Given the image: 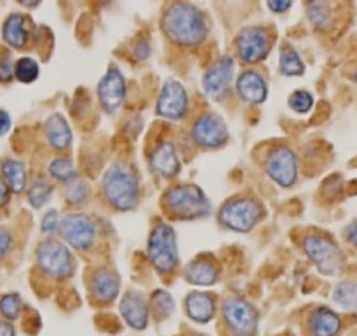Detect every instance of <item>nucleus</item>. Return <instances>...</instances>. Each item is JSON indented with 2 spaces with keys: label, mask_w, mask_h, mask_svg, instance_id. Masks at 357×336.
Masks as SVG:
<instances>
[{
  "label": "nucleus",
  "mask_w": 357,
  "mask_h": 336,
  "mask_svg": "<svg viewBox=\"0 0 357 336\" xmlns=\"http://www.w3.org/2000/svg\"><path fill=\"white\" fill-rule=\"evenodd\" d=\"M345 236H347L349 243L357 246V222L351 223V225L347 227V232H345Z\"/></svg>",
  "instance_id": "obj_44"
},
{
  "label": "nucleus",
  "mask_w": 357,
  "mask_h": 336,
  "mask_svg": "<svg viewBox=\"0 0 357 336\" xmlns=\"http://www.w3.org/2000/svg\"><path fill=\"white\" fill-rule=\"evenodd\" d=\"M185 310L192 321L199 324H206L215 317L216 302L208 293H190L185 300Z\"/></svg>",
  "instance_id": "obj_23"
},
{
  "label": "nucleus",
  "mask_w": 357,
  "mask_h": 336,
  "mask_svg": "<svg viewBox=\"0 0 357 336\" xmlns=\"http://www.w3.org/2000/svg\"><path fill=\"white\" fill-rule=\"evenodd\" d=\"M149 310L157 321L167 319L174 310L173 296L167 291H164V289H157V291H153L152 296H150Z\"/></svg>",
  "instance_id": "obj_28"
},
{
  "label": "nucleus",
  "mask_w": 357,
  "mask_h": 336,
  "mask_svg": "<svg viewBox=\"0 0 357 336\" xmlns=\"http://www.w3.org/2000/svg\"><path fill=\"white\" fill-rule=\"evenodd\" d=\"M132 52H135L136 58L142 59V61H145V59H149V56L152 54V47H150V44L145 40V38H139L138 42H135Z\"/></svg>",
  "instance_id": "obj_39"
},
{
  "label": "nucleus",
  "mask_w": 357,
  "mask_h": 336,
  "mask_svg": "<svg viewBox=\"0 0 357 336\" xmlns=\"http://www.w3.org/2000/svg\"><path fill=\"white\" fill-rule=\"evenodd\" d=\"M47 171H49V176H52L54 180L61 181V183H66V185L75 181L77 178L75 166H73L72 160L66 159V157H56V159H52L51 162H49Z\"/></svg>",
  "instance_id": "obj_29"
},
{
  "label": "nucleus",
  "mask_w": 357,
  "mask_h": 336,
  "mask_svg": "<svg viewBox=\"0 0 357 336\" xmlns=\"http://www.w3.org/2000/svg\"><path fill=\"white\" fill-rule=\"evenodd\" d=\"M10 125H13L10 115L6 110H0V136H6L10 131Z\"/></svg>",
  "instance_id": "obj_41"
},
{
  "label": "nucleus",
  "mask_w": 357,
  "mask_h": 336,
  "mask_svg": "<svg viewBox=\"0 0 357 336\" xmlns=\"http://www.w3.org/2000/svg\"><path fill=\"white\" fill-rule=\"evenodd\" d=\"M279 72L286 77H300L305 73V63L291 44H286L279 54Z\"/></svg>",
  "instance_id": "obj_26"
},
{
  "label": "nucleus",
  "mask_w": 357,
  "mask_h": 336,
  "mask_svg": "<svg viewBox=\"0 0 357 336\" xmlns=\"http://www.w3.org/2000/svg\"><path fill=\"white\" fill-rule=\"evenodd\" d=\"M236 91L248 105H261L268 96L267 80L257 70H246L236 80Z\"/></svg>",
  "instance_id": "obj_17"
},
{
  "label": "nucleus",
  "mask_w": 357,
  "mask_h": 336,
  "mask_svg": "<svg viewBox=\"0 0 357 336\" xmlns=\"http://www.w3.org/2000/svg\"><path fill=\"white\" fill-rule=\"evenodd\" d=\"M150 166L155 171L159 176L166 178H174L178 173H180V159H178L176 146L171 142H164L160 145H157L153 148L152 155H150Z\"/></svg>",
  "instance_id": "obj_19"
},
{
  "label": "nucleus",
  "mask_w": 357,
  "mask_h": 336,
  "mask_svg": "<svg viewBox=\"0 0 357 336\" xmlns=\"http://www.w3.org/2000/svg\"><path fill=\"white\" fill-rule=\"evenodd\" d=\"M98 100H100L101 108L108 114H114L122 107L126 101V79L121 70L112 66L101 77L98 84Z\"/></svg>",
  "instance_id": "obj_15"
},
{
  "label": "nucleus",
  "mask_w": 357,
  "mask_h": 336,
  "mask_svg": "<svg viewBox=\"0 0 357 336\" xmlns=\"http://www.w3.org/2000/svg\"><path fill=\"white\" fill-rule=\"evenodd\" d=\"M356 82H357V70H356Z\"/></svg>",
  "instance_id": "obj_46"
},
{
  "label": "nucleus",
  "mask_w": 357,
  "mask_h": 336,
  "mask_svg": "<svg viewBox=\"0 0 357 336\" xmlns=\"http://www.w3.org/2000/svg\"><path fill=\"white\" fill-rule=\"evenodd\" d=\"M162 30L173 44L181 47H197L209 35L202 10L188 2H174L164 10Z\"/></svg>",
  "instance_id": "obj_1"
},
{
  "label": "nucleus",
  "mask_w": 357,
  "mask_h": 336,
  "mask_svg": "<svg viewBox=\"0 0 357 336\" xmlns=\"http://www.w3.org/2000/svg\"><path fill=\"white\" fill-rule=\"evenodd\" d=\"M146 254H149L150 264L160 274H171L176 270L180 264V254H178L176 232L173 227L166 223L153 227L149 236V243H146Z\"/></svg>",
  "instance_id": "obj_4"
},
{
  "label": "nucleus",
  "mask_w": 357,
  "mask_h": 336,
  "mask_svg": "<svg viewBox=\"0 0 357 336\" xmlns=\"http://www.w3.org/2000/svg\"><path fill=\"white\" fill-rule=\"evenodd\" d=\"M52 194V185L47 178L37 176L28 187V202L33 209H42L49 202Z\"/></svg>",
  "instance_id": "obj_27"
},
{
  "label": "nucleus",
  "mask_w": 357,
  "mask_h": 336,
  "mask_svg": "<svg viewBox=\"0 0 357 336\" xmlns=\"http://www.w3.org/2000/svg\"><path fill=\"white\" fill-rule=\"evenodd\" d=\"M183 277L188 284L208 288V286L216 284V281L220 277V268L211 258H195L194 261H190L185 267Z\"/></svg>",
  "instance_id": "obj_20"
},
{
  "label": "nucleus",
  "mask_w": 357,
  "mask_h": 336,
  "mask_svg": "<svg viewBox=\"0 0 357 336\" xmlns=\"http://www.w3.org/2000/svg\"><path fill=\"white\" fill-rule=\"evenodd\" d=\"M289 107L296 114H309L314 107V96L305 89H298L289 96Z\"/></svg>",
  "instance_id": "obj_35"
},
{
  "label": "nucleus",
  "mask_w": 357,
  "mask_h": 336,
  "mask_svg": "<svg viewBox=\"0 0 357 336\" xmlns=\"http://www.w3.org/2000/svg\"><path fill=\"white\" fill-rule=\"evenodd\" d=\"M261 216H264V208H261L260 202L251 197H236L229 199L220 208L218 222L225 229L246 234L251 232L260 223Z\"/></svg>",
  "instance_id": "obj_5"
},
{
  "label": "nucleus",
  "mask_w": 357,
  "mask_h": 336,
  "mask_svg": "<svg viewBox=\"0 0 357 336\" xmlns=\"http://www.w3.org/2000/svg\"><path fill=\"white\" fill-rule=\"evenodd\" d=\"M13 234H10V230L7 229H0V260H3V258L7 257V253L10 251V247H13Z\"/></svg>",
  "instance_id": "obj_38"
},
{
  "label": "nucleus",
  "mask_w": 357,
  "mask_h": 336,
  "mask_svg": "<svg viewBox=\"0 0 357 336\" xmlns=\"http://www.w3.org/2000/svg\"><path fill=\"white\" fill-rule=\"evenodd\" d=\"M37 265L42 274L52 279H66L75 268L73 254L65 243L54 239L42 240L37 246Z\"/></svg>",
  "instance_id": "obj_7"
},
{
  "label": "nucleus",
  "mask_w": 357,
  "mask_h": 336,
  "mask_svg": "<svg viewBox=\"0 0 357 336\" xmlns=\"http://www.w3.org/2000/svg\"><path fill=\"white\" fill-rule=\"evenodd\" d=\"M59 234L65 240L66 246L73 250L86 251L89 250L96 239V223L93 218L84 213H72L63 216L59 222Z\"/></svg>",
  "instance_id": "obj_10"
},
{
  "label": "nucleus",
  "mask_w": 357,
  "mask_h": 336,
  "mask_svg": "<svg viewBox=\"0 0 357 336\" xmlns=\"http://www.w3.org/2000/svg\"><path fill=\"white\" fill-rule=\"evenodd\" d=\"M192 139L195 145L206 150L220 148L229 139V129L225 121L216 114H202L195 119L192 125Z\"/></svg>",
  "instance_id": "obj_12"
},
{
  "label": "nucleus",
  "mask_w": 357,
  "mask_h": 336,
  "mask_svg": "<svg viewBox=\"0 0 357 336\" xmlns=\"http://www.w3.org/2000/svg\"><path fill=\"white\" fill-rule=\"evenodd\" d=\"M40 75V66L33 58H20L14 63V79H17L23 84H31Z\"/></svg>",
  "instance_id": "obj_32"
},
{
  "label": "nucleus",
  "mask_w": 357,
  "mask_h": 336,
  "mask_svg": "<svg viewBox=\"0 0 357 336\" xmlns=\"http://www.w3.org/2000/svg\"><path fill=\"white\" fill-rule=\"evenodd\" d=\"M14 79V65L13 58L9 54H3L0 58V82L6 84Z\"/></svg>",
  "instance_id": "obj_37"
},
{
  "label": "nucleus",
  "mask_w": 357,
  "mask_h": 336,
  "mask_svg": "<svg viewBox=\"0 0 357 336\" xmlns=\"http://www.w3.org/2000/svg\"><path fill=\"white\" fill-rule=\"evenodd\" d=\"M45 139L52 148L59 150V152L70 148L73 142V132L61 114H52L47 117V121H45Z\"/></svg>",
  "instance_id": "obj_22"
},
{
  "label": "nucleus",
  "mask_w": 357,
  "mask_h": 336,
  "mask_svg": "<svg viewBox=\"0 0 357 336\" xmlns=\"http://www.w3.org/2000/svg\"><path fill=\"white\" fill-rule=\"evenodd\" d=\"M65 197L70 206L86 204L87 199H89V187H87L86 181H72V183L66 185Z\"/></svg>",
  "instance_id": "obj_34"
},
{
  "label": "nucleus",
  "mask_w": 357,
  "mask_h": 336,
  "mask_svg": "<svg viewBox=\"0 0 357 336\" xmlns=\"http://www.w3.org/2000/svg\"><path fill=\"white\" fill-rule=\"evenodd\" d=\"M2 38L13 49H23L28 42L26 20L23 14H10L2 26Z\"/></svg>",
  "instance_id": "obj_24"
},
{
  "label": "nucleus",
  "mask_w": 357,
  "mask_h": 336,
  "mask_svg": "<svg viewBox=\"0 0 357 336\" xmlns=\"http://www.w3.org/2000/svg\"><path fill=\"white\" fill-rule=\"evenodd\" d=\"M121 314L122 319L126 321L132 330H145L149 326V302L139 291H128L121 300Z\"/></svg>",
  "instance_id": "obj_16"
},
{
  "label": "nucleus",
  "mask_w": 357,
  "mask_h": 336,
  "mask_svg": "<svg viewBox=\"0 0 357 336\" xmlns=\"http://www.w3.org/2000/svg\"><path fill=\"white\" fill-rule=\"evenodd\" d=\"M265 173L282 188H289L298 180V157L286 145L274 146L265 159Z\"/></svg>",
  "instance_id": "obj_9"
},
{
  "label": "nucleus",
  "mask_w": 357,
  "mask_h": 336,
  "mask_svg": "<svg viewBox=\"0 0 357 336\" xmlns=\"http://www.w3.org/2000/svg\"><path fill=\"white\" fill-rule=\"evenodd\" d=\"M223 323L232 336H255L258 330V310L248 300L229 296L222 307Z\"/></svg>",
  "instance_id": "obj_8"
},
{
  "label": "nucleus",
  "mask_w": 357,
  "mask_h": 336,
  "mask_svg": "<svg viewBox=\"0 0 357 336\" xmlns=\"http://www.w3.org/2000/svg\"><path fill=\"white\" fill-rule=\"evenodd\" d=\"M101 190L108 204L117 211H131L139 201V183L126 162H114L103 174Z\"/></svg>",
  "instance_id": "obj_2"
},
{
  "label": "nucleus",
  "mask_w": 357,
  "mask_h": 336,
  "mask_svg": "<svg viewBox=\"0 0 357 336\" xmlns=\"http://www.w3.org/2000/svg\"><path fill=\"white\" fill-rule=\"evenodd\" d=\"M59 222H61V218H59L58 211H56V209H51V211H47L44 216H42V222H40L42 232H44L45 236H51V234L58 232Z\"/></svg>",
  "instance_id": "obj_36"
},
{
  "label": "nucleus",
  "mask_w": 357,
  "mask_h": 336,
  "mask_svg": "<svg viewBox=\"0 0 357 336\" xmlns=\"http://www.w3.org/2000/svg\"><path fill=\"white\" fill-rule=\"evenodd\" d=\"M0 336H16V330L9 321H0Z\"/></svg>",
  "instance_id": "obj_43"
},
{
  "label": "nucleus",
  "mask_w": 357,
  "mask_h": 336,
  "mask_svg": "<svg viewBox=\"0 0 357 336\" xmlns=\"http://www.w3.org/2000/svg\"><path fill=\"white\" fill-rule=\"evenodd\" d=\"M267 6L272 13H286L288 9H291L289 0H271V2H267Z\"/></svg>",
  "instance_id": "obj_40"
},
{
  "label": "nucleus",
  "mask_w": 357,
  "mask_h": 336,
  "mask_svg": "<svg viewBox=\"0 0 357 336\" xmlns=\"http://www.w3.org/2000/svg\"><path fill=\"white\" fill-rule=\"evenodd\" d=\"M236 51L239 59H243L246 65H255L267 58L271 51V37L267 30L261 26H248L237 33Z\"/></svg>",
  "instance_id": "obj_11"
},
{
  "label": "nucleus",
  "mask_w": 357,
  "mask_h": 336,
  "mask_svg": "<svg viewBox=\"0 0 357 336\" xmlns=\"http://www.w3.org/2000/svg\"><path fill=\"white\" fill-rule=\"evenodd\" d=\"M9 197H10L9 187H7L6 181L0 178V208H2V206H6L7 202H9Z\"/></svg>",
  "instance_id": "obj_42"
},
{
  "label": "nucleus",
  "mask_w": 357,
  "mask_h": 336,
  "mask_svg": "<svg viewBox=\"0 0 357 336\" xmlns=\"http://www.w3.org/2000/svg\"><path fill=\"white\" fill-rule=\"evenodd\" d=\"M21 310H23V302H21L20 295H16V293H9V295H3L0 298V314L9 323L16 321L21 316Z\"/></svg>",
  "instance_id": "obj_33"
},
{
  "label": "nucleus",
  "mask_w": 357,
  "mask_h": 336,
  "mask_svg": "<svg viewBox=\"0 0 357 336\" xmlns=\"http://www.w3.org/2000/svg\"><path fill=\"white\" fill-rule=\"evenodd\" d=\"M309 21L316 30H328L331 26V9L328 2H310L307 7Z\"/></svg>",
  "instance_id": "obj_31"
},
{
  "label": "nucleus",
  "mask_w": 357,
  "mask_h": 336,
  "mask_svg": "<svg viewBox=\"0 0 357 336\" xmlns=\"http://www.w3.org/2000/svg\"><path fill=\"white\" fill-rule=\"evenodd\" d=\"M0 173H2V180L6 181V185L9 187V190L13 192V194H21V192L26 188V183H28L26 166H24L21 160H16V159L3 160L2 167H0Z\"/></svg>",
  "instance_id": "obj_25"
},
{
  "label": "nucleus",
  "mask_w": 357,
  "mask_h": 336,
  "mask_svg": "<svg viewBox=\"0 0 357 336\" xmlns=\"http://www.w3.org/2000/svg\"><path fill=\"white\" fill-rule=\"evenodd\" d=\"M91 295L100 303H112L121 291V279L114 270L101 268L91 275Z\"/></svg>",
  "instance_id": "obj_18"
},
{
  "label": "nucleus",
  "mask_w": 357,
  "mask_h": 336,
  "mask_svg": "<svg viewBox=\"0 0 357 336\" xmlns=\"http://www.w3.org/2000/svg\"><path fill=\"white\" fill-rule=\"evenodd\" d=\"M188 112V94L183 84L169 79L162 84L155 103V114L167 121H181Z\"/></svg>",
  "instance_id": "obj_13"
},
{
  "label": "nucleus",
  "mask_w": 357,
  "mask_h": 336,
  "mask_svg": "<svg viewBox=\"0 0 357 336\" xmlns=\"http://www.w3.org/2000/svg\"><path fill=\"white\" fill-rule=\"evenodd\" d=\"M20 3L24 7H37L40 2H37V0H35V2H20Z\"/></svg>",
  "instance_id": "obj_45"
},
{
  "label": "nucleus",
  "mask_w": 357,
  "mask_h": 336,
  "mask_svg": "<svg viewBox=\"0 0 357 336\" xmlns=\"http://www.w3.org/2000/svg\"><path fill=\"white\" fill-rule=\"evenodd\" d=\"M303 251L324 275H338L345 267V257L338 244L319 234H310L302 243Z\"/></svg>",
  "instance_id": "obj_6"
},
{
  "label": "nucleus",
  "mask_w": 357,
  "mask_h": 336,
  "mask_svg": "<svg viewBox=\"0 0 357 336\" xmlns=\"http://www.w3.org/2000/svg\"><path fill=\"white\" fill-rule=\"evenodd\" d=\"M307 328L312 336H338L342 331V319L335 310L319 307L309 314Z\"/></svg>",
  "instance_id": "obj_21"
},
{
  "label": "nucleus",
  "mask_w": 357,
  "mask_h": 336,
  "mask_svg": "<svg viewBox=\"0 0 357 336\" xmlns=\"http://www.w3.org/2000/svg\"><path fill=\"white\" fill-rule=\"evenodd\" d=\"M333 300L335 303L347 310L357 309V282L344 281L338 282L333 289Z\"/></svg>",
  "instance_id": "obj_30"
},
{
  "label": "nucleus",
  "mask_w": 357,
  "mask_h": 336,
  "mask_svg": "<svg viewBox=\"0 0 357 336\" xmlns=\"http://www.w3.org/2000/svg\"><path fill=\"white\" fill-rule=\"evenodd\" d=\"M234 70H236V61L232 56H223L222 59L213 63L202 75V91L206 96L216 101L223 100L232 84Z\"/></svg>",
  "instance_id": "obj_14"
},
{
  "label": "nucleus",
  "mask_w": 357,
  "mask_h": 336,
  "mask_svg": "<svg viewBox=\"0 0 357 336\" xmlns=\"http://www.w3.org/2000/svg\"><path fill=\"white\" fill-rule=\"evenodd\" d=\"M164 206L176 220H199L211 213V202L201 187L190 183L174 185L164 194Z\"/></svg>",
  "instance_id": "obj_3"
}]
</instances>
